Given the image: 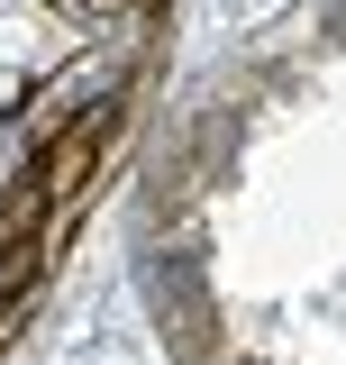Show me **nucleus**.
<instances>
[{
	"instance_id": "obj_1",
	"label": "nucleus",
	"mask_w": 346,
	"mask_h": 365,
	"mask_svg": "<svg viewBox=\"0 0 346 365\" xmlns=\"http://www.w3.org/2000/svg\"><path fill=\"white\" fill-rule=\"evenodd\" d=\"M182 0H0V338L146 128Z\"/></svg>"
}]
</instances>
